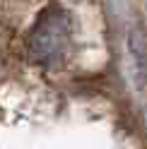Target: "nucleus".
Segmentation results:
<instances>
[{
	"label": "nucleus",
	"instance_id": "obj_2",
	"mask_svg": "<svg viewBox=\"0 0 147 149\" xmlns=\"http://www.w3.org/2000/svg\"><path fill=\"white\" fill-rule=\"evenodd\" d=\"M130 51L137 63V70L147 77V36H145V31H140V29L130 31Z\"/></svg>",
	"mask_w": 147,
	"mask_h": 149
},
{
	"label": "nucleus",
	"instance_id": "obj_1",
	"mask_svg": "<svg viewBox=\"0 0 147 149\" xmlns=\"http://www.w3.org/2000/svg\"><path fill=\"white\" fill-rule=\"evenodd\" d=\"M68 34H70V17L65 10H60L56 5L43 10L34 24L29 39H27L32 60L43 65L56 63L68 43Z\"/></svg>",
	"mask_w": 147,
	"mask_h": 149
}]
</instances>
